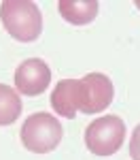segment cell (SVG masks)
<instances>
[{
	"label": "cell",
	"mask_w": 140,
	"mask_h": 160,
	"mask_svg": "<svg viewBox=\"0 0 140 160\" xmlns=\"http://www.w3.org/2000/svg\"><path fill=\"white\" fill-rule=\"evenodd\" d=\"M57 11L68 24L85 26L96 19V15L100 11V4L96 0H60Z\"/></svg>",
	"instance_id": "52a82bcc"
},
{
	"label": "cell",
	"mask_w": 140,
	"mask_h": 160,
	"mask_svg": "<svg viewBox=\"0 0 140 160\" xmlns=\"http://www.w3.org/2000/svg\"><path fill=\"white\" fill-rule=\"evenodd\" d=\"M51 83V68L40 58H28L15 71V88L25 96L43 94Z\"/></svg>",
	"instance_id": "5b68a950"
},
{
	"label": "cell",
	"mask_w": 140,
	"mask_h": 160,
	"mask_svg": "<svg viewBox=\"0 0 140 160\" xmlns=\"http://www.w3.org/2000/svg\"><path fill=\"white\" fill-rule=\"evenodd\" d=\"M19 135H21V143L25 149L34 154H49L60 145L64 128L55 115H51L47 111H36L28 115Z\"/></svg>",
	"instance_id": "7a4b0ae2"
},
{
	"label": "cell",
	"mask_w": 140,
	"mask_h": 160,
	"mask_svg": "<svg viewBox=\"0 0 140 160\" xmlns=\"http://www.w3.org/2000/svg\"><path fill=\"white\" fill-rule=\"evenodd\" d=\"M115 98L113 81L104 73H87L81 79V107L79 111L93 115L108 109Z\"/></svg>",
	"instance_id": "277c9868"
},
{
	"label": "cell",
	"mask_w": 140,
	"mask_h": 160,
	"mask_svg": "<svg viewBox=\"0 0 140 160\" xmlns=\"http://www.w3.org/2000/svg\"><path fill=\"white\" fill-rule=\"evenodd\" d=\"M51 107L57 115L72 120L81 107V79H62L51 92Z\"/></svg>",
	"instance_id": "8992f818"
},
{
	"label": "cell",
	"mask_w": 140,
	"mask_h": 160,
	"mask_svg": "<svg viewBox=\"0 0 140 160\" xmlns=\"http://www.w3.org/2000/svg\"><path fill=\"white\" fill-rule=\"evenodd\" d=\"M0 19L4 30L21 43H32L43 32V15L30 0H4L0 4Z\"/></svg>",
	"instance_id": "6da1fadb"
},
{
	"label": "cell",
	"mask_w": 140,
	"mask_h": 160,
	"mask_svg": "<svg viewBox=\"0 0 140 160\" xmlns=\"http://www.w3.org/2000/svg\"><path fill=\"white\" fill-rule=\"evenodd\" d=\"M136 7H138V9H140V2H136Z\"/></svg>",
	"instance_id": "30bf717a"
},
{
	"label": "cell",
	"mask_w": 140,
	"mask_h": 160,
	"mask_svg": "<svg viewBox=\"0 0 140 160\" xmlns=\"http://www.w3.org/2000/svg\"><path fill=\"white\" fill-rule=\"evenodd\" d=\"M21 115V98L17 90L0 83V126H9Z\"/></svg>",
	"instance_id": "ba28073f"
},
{
	"label": "cell",
	"mask_w": 140,
	"mask_h": 160,
	"mask_svg": "<svg viewBox=\"0 0 140 160\" xmlns=\"http://www.w3.org/2000/svg\"><path fill=\"white\" fill-rule=\"evenodd\" d=\"M129 156L132 160H140V124L132 130L129 137Z\"/></svg>",
	"instance_id": "9c48e42d"
},
{
	"label": "cell",
	"mask_w": 140,
	"mask_h": 160,
	"mask_svg": "<svg viewBox=\"0 0 140 160\" xmlns=\"http://www.w3.org/2000/svg\"><path fill=\"white\" fill-rule=\"evenodd\" d=\"M125 124L117 115H102L85 128V145L96 156H113L125 141Z\"/></svg>",
	"instance_id": "3957f363"
}]
</instances>
